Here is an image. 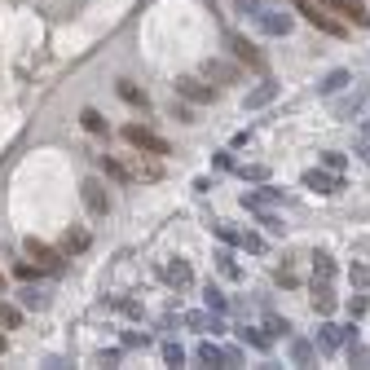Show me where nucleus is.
<instances>
[{
	"label": "nucleus",
	"instance_id": "9b49d317",
	"mask_svg": "<svg viewBox=\"0 0 370 370\" xmlns=\"http://www.w3.org/2000/svg\"><path fill=\"white\" fill-rule=\"evenodd\" d=\"M300 185H304V190H313V194H339L344 181H339V172H331V168H309Z\"/></svg>",
	"mask_w": 370,
	"mask_h": 370
},
{
	"label": "nucleus",
	"instance_id": "c03bdc74",
	"mask_svg": "<svg viewBox=\"0 0 370 370\" xmlns=\"http://www.w3.org/2000/svg\"><path fill=\"white\" fill-rule=\"evenodd\" d=\"M0 291H5V274H0Z\"/></svg>",
	"mask_w": 370,
	"mask_h": 370
},
{
	"label": "nucleus",
	"instance_id": "6e6552de",
	"mask_svg": "<svg viewBox=\"0 0 370 370\" xmlns=\"http://www.w3.org/2000/svg\"><path fill=\"white\" fill-rule=\"evenodd\" d=\"M176 93L185 101H194V106H211V101H216V89H211L203 75H181L176 79Z\"/></svg>",
	"mask_w": 370,
	"mask_h": 370
},
{
	"label": "nucleus",
	"instance_id": "c756f323",
	"mask_svg": "<svg viewBox=\"0 0 370 370\" xmlns=\"http://www.w3.org/2000/svg\"><path fill=\"white\" fill-rule=\"evenodd\" d=\"M256 216H260V225H264V234H274V238H282V234H286V225H282V216H274V211H269V207H260V211H256Z\"/></svg>",
	"mask_w": 370,
	"mask_h": 370
},
{
	"label": "nucleus",
	"instance_id": "7c9ffc66",
	"mask_svg": "<svg viewBox=\"0 0 370 370\" xmlns=\"http://www.w3.org/2000/svg\"><path fill=\"white\" fill-rule=\"evenodd\" d=\"M211 229H216V238H221V243H225V247H238V243H243V229H234L229 221H216V225H211Z\"/></svg>",
	"mask_w": 370,
	"mask_h": 370
},
{
	"label": "nucleus",
	"instance_id": "bb28decb",
	"mask_svg": "<svg viewBox=\"0 0 370 370\" xmlns=\"http://www.w3.org/2000/svg\"><path fill=\"white\" fill-rule=\"evenodd\" d=\"M203 304H207L211 313H229V300H225V291H221V286H211V282L203 286Z\"/></svg>",
	"mask_w": 370,
	"mask_h": 370
},
{
	"label": "nucleus",
	"instance_id": "7ed1b4c3",
	"mask_svg": "<svg viewBox=\"0 0 370 370\" xmlns=\"http://www.w3.org/2000/svg\"><path fill=\"white\" fill-rule=\"evenodd\" d=\"M296 9L304 14L309 26H317V31H326V36H349V26H344V18H335L331 9L322 5H313V0H296Z\"/></svg>",
	"mask_w": 370,
	"mask_h": 370
},
{
	"label": "nucleus",
	"instance_id": "5701e85b",
	"mask_svg": "<svg viewBox=\"0 0 370 370\" xmlns=\"http://www.w3.org/2000/svg\"><path fill=\"white\" fill-rule=\"evenodd\" d=\"M309 260H313V278H317V282H331V278H335V256H331V251H313Z\"/></svg>",
	"mask_w": 370,
	"mask_h": 370
},
{
	"label": "nucleus",
	"instance_id": "4be33fe9",
	"mask_svg": "<svg viewBox=\"0 0 370 370\" xmlns=\"http://www.w3.org/2000/svg\"><path fill=\"white\" fill-rule=\"evenodd\" d=\"M349 84H353V75H349V71H331L322 84H317V93H322V97H335V93H344Z\"/></svg>",
	"mask_w": 370,
	"mask_h": 370
},
{
	"label": "nucleus",
	"instance_id": "37998d69",
	"mask_svg": "<svg viewBox=\"0 0 370 370\" xmlns=\"http://www.w3.org/2000/svg\"><path fill=\"white\" fill-rule=\"evenodd\" d=\"M357 146H370V119H366L361 128H357Z\"/></svg>",
	"mask_w": 370,
	"mask_h": 370
},
{
	"label": "nucleus",
	"instance_id": "cd10ccee",
	"mask_svg": "<svg viewBox=\"0 0 370 370\" xmlns=\"http://www.w3.org/2000/svg\"><path fill=\"white\" fill-rule=\"evenodd\" d=\"M111 309H119L124 317H132V322H141V313H146V309H141V300H132V296H115V300H111Z\"/></svg>",
	"mask_w": 370,
	"mask_h": 370
},
{
	"label": "nucleus",
	"instance_id": "e433bc0d",
	"mask_svg": "<svg viewBox=\"0 0 370 370\" xmlns=\"http://www.w3.org/2000/svg\"><path fill=\"white\" fill-rule=\"evenodd\" d=\"M238 247L251 251V256H260V251H264V238H260V234H243V243H238Z\"/></svg>",
	"mask_w": 370,
	"mask_h": 370
},
{
	"label": "nucleus",
	"instance_id": "f03ea898",
	"mask_svg": "<svg viewBox=\"0 0 370 370\" xmlns=\"http://www.w3.org/2000/svg\"><path fill=\"white\" fill-rule=\"evenodd\" d=\"M128 181H164V164H159V154H146V150H132L128 159H119Z\"/></svg>",
	"mask_w": 370,
	"mask_h": 370
},
{
	"label": "nucleus",
	"instance_id": "4c0bfd02",
	"mask_svg": "<svg viewBox=\"0 0 370 370\" xmlns=\"http://www.w3.org/2000/svg\"><path fill=\"white\" fill-rule=\"evenodd\" d=\"M349 278L357 286H370V264H349Z\"/></svg>",
	"mask_w": 370,
	"mask_h": 370
},
{
	"label": "nucleus",
	"instance_id": "412c9836",
	"mask_svg": "<svg viewBox=\"0 0 370 370\" xmlns=\"http://www.w3.org/2000/svg\"><path fill=\"white\" fill-rule=\"evenodd\" d=\"M211 260H216L221 278H229V282H243V269H238V260H234V251H229V247H221V251L211 256Z\"/></svg>",
	"mask_w": 370,
	"mask_h": 370
},
{
	"label": "nucleus",
	"instance_id": "1a4fd4ad",
	"mask_svg": "<svg viewBox=\"0 0 370 370\" xmlns=\"http://www.w3.org/2000/svg\"><path fill=\"white\" fill-rule=\"evenodd\" d=\"M251 22L260 26L264 36H291V26H296V22H291V14H282V9H269V5H260V14H256Z\"/></svg>",
	"mask_w": 370,
	"mask_h": 370
},
{
	"label": "nucleus",
	"instance_id": "aec40b11",
	"mask_svg": "<svg viewBox=\"0 0 370 370\" xmlns=\"http://www.w3.org/2000/svg\"><path fill=\"white\" fill-rule=\"evenodd\" d=\"M115 93H119L128 106H137V111H146V106H150V97H146L137 84H132V79H115Z\"/></svg>",
	"mask_w": 370,
	"mask_h": 370
},
{
	"label": "nucleus",
	"instance_id": "a211bd4d",
	"mask_svg": "<svg viewBox=\"0 0 370 370\" xmlns=\"http://www.w3.org/2000/svg\"><path fill=\"white\" fill-rule=\"evenodd\" d=\"M229 49H234V58H238V62H247V66H264V58H260V49H256L251 40H243V36H234V40H229Z\"/></svg>",
	"mask_w": 370,
	"mask_h": 370
},
{
	"label": "nucleus",
	"instance_id": "58836bf2",
	"mask_svg": "<svg viewBox=\"0 0 370 370\" xmlns=\"http://www.w3.org/2000/svg\"><path fill=\"white\" fill-rule=\"evenodd\" d=\"M234 9H238V18H256L260 14V0H234Z\"/></svg>",
	"mask_w": 370,
	"mask_h": 370
},
{
	"label": "nucleus",
	"instance_id": "6ab92c4d",
	"mask_svg": "<svg viewBox=\"0 0 370 370\" xmlns=\"http://www.w3.org/2000/svg\"><path fill=\"white\" fill-rule=\"evenodd\" d=\"M18 304H22V309H31V313H40V309H49V291H40V286L26 282V286L18 291Z\"/></svg>",
	"mask_w": 370,
	"mask_h": 370
},
{
	"label": "nucleus",
	"instance_id": "393cba45",
	"mask_svg": "<svg viewBox=\"0 0 370 370\" xmlns=\"http://www.w3.org/2000/svg\"><path fill=\"white\" fill-rule=\"evenodd\" d=\"M194 357H199L203 366H225V349H221V344H211V339H203V344H199Z\"/></svg>",
	"mask_w": 370,
	"mask_h": 370
},
{
	"label": "nucleus",
	"instance_id": "c9c22d12",
	"mask_svg": "<svg viewBox=\"0 0 370 370\" xmlns=\"http://www.w3.org/2000/svg\"><path fill=\"white\" fill-rule=\"evenodd\" d=\"M164 361H168V366H185V349L168 339V344H164Z\"/></svg>",
	"mask_w": 370,
	"mask_h": 370
},
{
	"label": "nucleus",
	"instance_id": "2f4dec72",
	"mask_svg": "<svg viewBox=\"0 0 370 370\" xmlns=\"http://www.w3.org/2000/svg\"><path fill=\"white\" fill-rule=\"evenodd\" d=\"M313 353H317V344L313 339H296V344H291V361H313Z\"/></svg>",
	"mask_w": 370,
	"mask_h": 370
},
{
	"label": "nucleus",
	"instance_id": "473e14b6",
	"mask_svg": "<svg viewBox=\"0 0 370 370\" xmlns=\"http://www.w3.org/2000/svg\"><path fill=\"white\" fill-rule=\"evenodd\" d=\"M0 326H5V331H18V326H22V309H18V304H0Z\"/></svg>",
	"mask_w": 370,
	"mask_h": 370
},
{
	"label": "nucleus",
	"instance_id": "ea45409f",
	"mask_svg": "<svg viewBox=\"0 0 370 370\" xmlns=\"http://www.w3.org/2000/svg\"><path fill=\"white\" fill-rule=\"evenodd\" d=\"M322 164H326L331 172H344V164H349V159H344L339 150H326V154H322Z\"/></svg>",
	"mask_w": 370,
	"mask_h": 370
},
{
	"label": "nucleus",
	"instance_id": "f8f14e48",
	"mask_svg": "<svg viewBox=\"0 0 370 370\" xmlns=\"http://www.w3.org/2000/svg\"><path fill=\"white\" fill-rule=\"evenodd\" d=\"M282 203H291V194H282L278 185H260V190L243 194V207H247V211H260V207H282Z\"/></svg>",
	"mask_w": 370,
	"mask_h": 370
},
{
	"label": "nucleus",
	"instance_id": "4468645a",
	"mask_svg": "<svg viewBox=\"0 0 370 370\" xmlns=\"http://www.w3.org/2000/svg\"><path fill=\"white\" fill-rule=\"evenodd\" d=\"M313 5L331 9L335 18H349L353 26H366V22H370V14H361V5H357V0H313Z\"/></svg>",
	"mask_w": 370,
	"mask_h": 370
},
{
	"label": "nucleus",
	"instance_id": "a19ab883",
	"mask_svg": "<svg viewBox=\"0 0 370 370\" xmlns=\"http://www.w3.org/2000/svg\"><path fill=\"white\" fill-rule=\"evenodd\" d=\"M124 344H128V349H132V344H137V349H146L150 335H141V331H124Z\"/></svg>",
	"mask_w": 370,
	"mask_h": 370
},
{
	"label": "nucleus",
	"instance_id": "423d86ee",
	"mask_svg": "<svg viewBox=\"0 0 370 370\" xmlns=\"http://www.w3.org/2000/svg\"><path fill=\"white\" fill-rule=\"evenodd\" d=\"M159 278H164L172 291H190L194 286V269H190V260H181V256H172V260L159 264Z\"/></svg>",
	"mask_w": 370,
	"mask_h": 370
},
{
	"label": "nucleus",
	"instance_id": "72a5a7b5",
	"mask_svg": "<svg viewBox=\"0 0 370 370\" xmlns=\"http://www.w3.org/2000/svg\"><path fill=\"white\" fill-rule=\"evenodd\" d=\"M14 278H18V282H36V278H40V264L18 260V264H14Z\"/></svg>",
	"mask_w": 370,
	"mask_h": 370
},
{
	"label": "nucleus",
	"instance_id": "c85d7f7f",
	"mask_svg": "<svg viewBox=\"0 0 370 370\" xmlns=\"http://www.w3.org/2000/svg\"><path fill=\"white\" fill-rule=\"evenodd\" d=\"M264 331H269V339H286L291 335V322H286L282 313H269V317H264Z\"/></svg>",
	"mask_w": 370,
	"mask_h": 370
},
{
	"label": "nucleus",
	"instance_id": "79ce46f5",
	"mask_svg": "<svg viewBox=\"0 0 370 370\" xmlns=\"http://www.w3.org/2000/svg\"><path fill=\"white\" fill-rule=\"evenodd\" d=\"M366 309H370V300H366V296H353V300H349V313H353V317H361Z\"/></svg>",
	"mask_w": 370,
	"mask_h": 370
},
{
	"label": "nucleus",
	"instance_id": "f3484780",
	"mask_svg": "<svg viewBox=\"0 0 370 370\" xmlns=\"http://www.w3.org/2000/svg\"><path fill=\"white\" fill-rule=\"evenodd\" d=\"M278 97V84H274V79H264V84H256L247 97H243V106H247V111H260V106H269Z\"/></svg>",
	"mask_w": 370,
	"mask_h": 370
},
{
	"label": "nucleus",
	"instance_id": "2eb2a0df",
	"mask_svg": "<svg viewBox=\"0 0 370 370\" xmlns=\"http://www.w3.org/2000/svg\"><path fill=\"white\" fill-rule=\"evenodd\" d=\"M309 304H313V313L331 317V313L339 309V296L331 291V282H313V286H309Z\"/></svg>",
	"mask_w": 370,
	"mask_h": 370
},
{
	"label": "nucleus",
	"instance_id": "f704fd0d",
	"mask_svg": "<svg viewBox=\"0 0 370 370\" xmlns=\"http://www.w3.org/2000/svg\"><path fill=\"white\" fill-rule=\"evenodd\" d=\"M238 176H243V181H264V176H269V168H264V164H243V168H238Z\"/></svg>",
	"mask_w": 370,
	"mask_h": 370
},
{
	"label": "nucleus",
	"instance_id": "0eeeda50",
	"mask_svg": "<svg viewBox=\"0 0 370 370\" xmlns=\"http://www.w3.org/2000/svg\"><path fill=\"white\" fill-rule=\"evenodd\" d=\"M79 199H84V211H89V216H97V221L111 211V194H106V185L97 176H89L84 185H79Z\"/></svg>",
	"mask_w": 370,
	"mask_h": 370
},
{
	"label": "nucleus",
	"instance_id": "20e7f679",
	"mask_svg": "<svg viewBox=\"0 0 370 370\" xmlns=\"http://www.w3.org/2000/svg\"><path fill=\"white\" fill-rule=\"evenodd\" d=\"M349 339H357V326H339V322H322V326H317V335H313V344L322 353H339Z\"/></svg>",
	"mask_w": 370,
	"mask_h": 370
},
{
	"label": "nucleus",
	"instance_id": "dca6fc26",
	"mask_svg": "<svg viewBox=\"0 0 370 370\" xmlns=\"http://www.w3.org/2000/svg\"><path fill=\"white\" fill-rule=\"evenodd\" d=\"M66 256H79V251H89V229L84 225H66L62 229V243H58Z\"/></svg>",
	"mask_w": 370,
	"mask_h": 370
},
{
	"label": "nucleus",
	"instance_id": "9d476101",
	"mask_svg": "<svg viewBox=\"0 0 370 370\" xmlns=\"http://www.w3.org/2000/svg\"><path fill=\"white\" fill-rule=\"evenodd\" d=\"M203 79L207 84H243V71H238L234 62H225V58H207L203 62Z\"/></svg>",
	"mask_w": 370,
	"mask_h": 370
},
{
	"label": "nucleus",
	"instance_id": "b1692460",
	"mask_svg": "<svg viewBox=\"0 0 370 370\" xmlns=\"http://www.w3.org/2000/svg\"><path fill=\"white\" fill-rule=\"evenodd\" d=\"M238 339H243V344H251V349L256 353H264V349H269V331H264V326H238Z\"/></svg>",
	"mask_w": 370,
	"mask_h": 370
},
{
	"label": "nucleus",
	"instance_id": "ddd939ff",
	"mask_svg": "<svg viewBox=\"0 0 370 370\" xmlns=\"http://www.w3.org/2000/svg\"><path fill=\"white\" fill-rule=\"evenodd\" d=\"M366 101H370V84H366V89H357V93H349V97H339L331 111H335V119L349 124V119H357V115L366 111Z\"/></svg>",
	"mask_w": 370,
	"mask_h": 370
},
{
	"label": "nucleus",
	"instance_id": "39448f33",
	"mask_svg": "<svg viewBox=\"0 0 370 370\" xmlns=\"http://www.w3.org/2000/svg\"><path fill=\"white\" fill-rule=\"evenodd\" d=\"M26 256H31L44 274H62V260H66L62 247H49V243H40V238H26Z\"/></svg>",
	"mask_w": 370,
	"mask_h": 370
},
{
	"label": "nucleus",
	"instance_id": "a878e982",
	"mask_svg": "<svg viewBox=\"0 0 370 370\" xmlns=\"http://www.w3.org/2000/svg\"><path fill=\"white\" fill-rule=\"evenodd\" d=\"M79 128L93 132V137H106V119H101V111H93V106H84V111H79Z\"/></svg>",
	"mask_w": 370,
	"mask_h": 370
},
{
	"label": "nucleus",
	"instance_id": "f257e3e1",
	"mask_svg": "<svg viewBox=\"0 0 370 370\" xmlns=\"http://www.w3.org/2000/svg\"><path fill=\"white\" fill-rule=\"evenodd\" d=\"M119 137H124L132 150H146V154H159V159L172 154V150H168V141L159 137V132H150L146 124H124V128H119Z\"/></svg>",
	"mask_w": 370,
	"mask_h": 370
}]
</instances>
